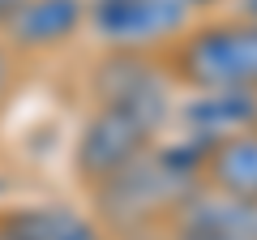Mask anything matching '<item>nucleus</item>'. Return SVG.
<instances>
[{"instance_id":"nucleus-1","label":"nucleus","mask_w":257,"mask_h":240,"mask_svg":"<svg viewBox=\"0 0 257 240\" xmlns=\"http://www.w3.org/2000/svg\"><path fill=\"white\" fill-rule=\"evenodd\" d=\"M197 159H202V142L180 150H159L150 146L138 163H128L111 180L94 185V219L107 231H138L150 227L163 214H176L189 189H197Z\"/></svg>"},{"instance_id":"nucleus-2","label":"nucleus","mask_w":257,"mask_h":240,"mask_svg":"<svg viewBox=\"0 0 257 240\" xmlns=\"http://www.w3.org/2000/svg\"><path fill=\"white\" fill-rule=\"evenodd\" d=\"M163 69L176 86L202 90H253L257 94V18H219L184 26L163 47Z\"/></svg>"},{"instance_id":"nucleus-3","label":"nucleus","mask_w":257,"mask_h":240,"mask_svg":"<svg viewBox=\"0 0 257 240\" xmlns=\"http://www.w3.org/2000/svg\"><path fill=\"white\" fill-rule=\"evenodd\" d=\"M193 22V0H86V30L111 52H163Z\"/></svg>"},{"instance_id":"nucleus-4","label":"nucleus","mask_w":257,"mask_h":240,"mask_svg":"<svg viewBox=\"0 0 257 240\" xmlns=\"http://www.w3.org/2000/svg\"><path fill=\"white\" fill-rule=\"evenodd\" d=\"M155 133H159L155 125H146L133 111L94 103V111L82 120V133L73 142V176L86 189L103 185L116 172H124L128 163H138L155 146Z\"/></svg>"},{"instance_id":"nucleus-5","label":"nucleus","mask_w":257,"mask_h":240,"mask_svg":"<svg viewBox=\"0 0 257 240\" xmlns=\"http://www.w3.org/2000/svg\"><path fill=\"white\" fill-rule=\"evenodd\" d=\"M90 90H94V103L124 107L133 116H142L146 125L163 129L167 116H172L176 82L167 77L163 60H150L146 52H111L107 60H99Z\"/></svg>"},{"instance_id":"nucleus-6","label":"nucleus","mask_w":257,"mask_h":240,"mask_svg":"<svg viewBox=\"0 0 257 240\" xmlns=\"http://www.w3.org/2000/svg\"><path fill=\"white\" fill-rule=\"evenodd\" d=\"M86 30V0H22L0 26V43L18 56L60 52Z\"/></svg>"},{"instance_id":"nucleus-7","label":"nucleus","mask_w":257,"mask_h":240,"mask_svg":"<svg viewBox=\"0 0 257 240\" xmlns=\"http://www.w3.org/2000/svg\"><path fill=\"white\" fill-rule=\"evenodd\" d=\"M172 223V240H257V202H231L197 185L176 206Z\"/></svg>"},{"instance_id":"nucleus-8","label":"nucleus","mask_w":257,"mask_h":240,"mask_svg":"<svg viewBox=\"0 0 257 240\" xmlns=\"http://www.w3.org/2000/svg\"><path fill=\"white\" fill-rule=\"evenodd\" d=\"M197 185L231 202H257V125L206 142L197 159Z\"/></svg>"},{"instance_id":"nucleus-9","label":"nucleus","mask_w":257,"mask_h":240,"mask_svg":"<svg viewBox=\"0 0 257 240\" xmlns=\"http://www.w3.org/2000/svg\"><path fill=\"white\" fill-rule=\"evenodd\" d=\"M0 227L13 240H111L99 219L73 206H18L0 214Z\"/></svg>"},{"instance_id":"nucleus-10","label":"nucleus","mask_w":257,"mask_h":240,"mask_svg":"<svg viewBox=\"0 0 257 240\" xmlns=\"http://www.w3.org/2000/svg\"><path fill=\"white\" fill-rule=\"evenodd\" d=\"M13 90H18V52H9V47L0 43V116L9 107Z\"/></svg>"},{"instance_id":"nucleus-11","label":"nucleus","mask_w":257,"mask_h":240,"mask_svg":"<svg viewBox=\"0 0 257 240\" xmlns=\"http://www.w3.org/2000/svg\"><path fill=\"white\" fill-rule=\"evenodd\" d=\"M18 5H22V0H0V26H5V18H9V13L18 9Z\"/></svg>"},{"instance_id":"nucleus-12","label":"nucleus","mask_w":257,"mask_h":240,"mask_svg":"<svg viewBox=\"0 0 257 240\" xmlns=\"http://www.w3.org/2000/svg\"><path fill=\"white\" fill-rule=\"evenodd\" d=\"M0 240H13V236H9V231H5V227H0Z\"/></svg>"}]
</instances>
